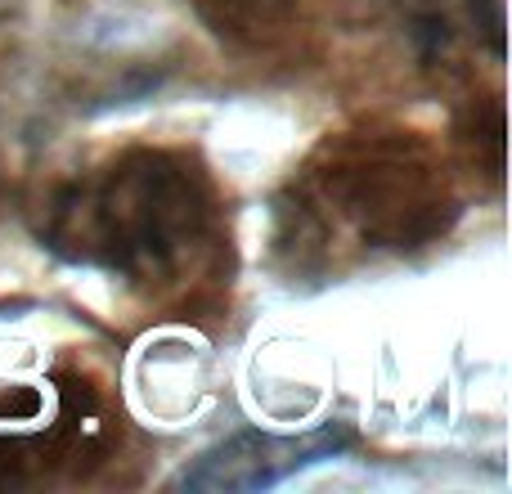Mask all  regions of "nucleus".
<instances>
[{"label": "nucleus", "mask_w": 512, "mask_h": 494, "mask_svg": "<svg viewBox=\"0 0 512 494\" xmlns=\"http://www.w3.org/2000/svg\"><path fill=\"white\" fill-rule=\"evenodd\" d=\"M207 221V194L185 162L167 153H126L54 198L50 243L72 261L162 283L198 261Z\"/></svg>", "instance_id": "obj_1"}, {"label": "nucleus", "mask_w": 512, "mask_h": 494, "mask_svg": "<svg viewBox=\"0 0 512 494\" xmlns=\"http://www.w3.org/2000/svg\"><path fill=\"white\" fill-rule=\"evenodd\" d=\"M328 450H337L333 432L315 436H234V441L207 450L194 468L180 477V486L189 490H261L283 481L288 472L306 468V463L324 459Z\"/></svg>", "instance_id": "obj_2"}, {"label": "nucleus", "mask_w": 512, "mask_h": 494, "mask_svg": "<svg viewBox=\"0 0 512 494\" xmlns=\"http://www.w3.org/2000/svg\"><path fill=\"white\" fill-rule=\"evenodd\" d=\"M418 50L432 63H459L463 50L504 54V18L499 0H405Z\"/></svg>", "instance_id": "obj_3"}]
</instances>
